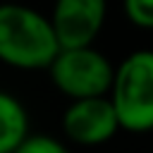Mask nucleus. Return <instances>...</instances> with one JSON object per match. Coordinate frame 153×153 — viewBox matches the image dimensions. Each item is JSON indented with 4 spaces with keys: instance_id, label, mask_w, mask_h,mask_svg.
<instances>
[{
    "instance_id": "obj_1",
    "label": "nucleus",
    "mask_w": 153,
    "mask_h": 153,
    "mask_svg": "<svg viewBox=\"0 0 153 153\" xmlns=\"http://www.w3.org/2000/svg\"><path fill=\"white\" fill-rule=\"evenodd\" d=\"M60 48L50 14L24 2H0V65L17 72H45Z\"/></svg>"
},
{
    "instance_id": "obj_2",
    "label": "nucleus",
    "mask_w": 153,
    "mask_h": 153,
    "mask_svg": "<svg viewBox=\"0 0 153 153\" xmlns=\"http://www.w3.org/2000/svg\"><path fill=\"white\" fill-rule=\"evenodd\" d=\"M108 96L117 110L122 131H153V48H136L115 65Z\"/></svg>"
},
{
    "instance_id": "obj_3",
    "label": "nucleus",
    "mask_w": 153,
    "mask_h": 153,
    "mask_svg": "<svg viewBox=\"0 0 153 153\" xmlns=\"http://www.w3.org/2000/svg\"><path fill=\"white\" fill-rule=\"evenodd\" d=\"M53 88L67 100L108 96L115 79V62L91 45H67L60 48L50 67L45 69Z\"/></svg>"
},
{
    "instance_id": "obj_4",
    "label": "nucleus",
    "mask_w": 153,
    "mask_h": 153,
    "mask_svg": "<svg viewBox=\"0 0 153 153\" xmlns=\"http://www.w3.org/2000/svg\"><path fill=\"white\" fill-rule=\"evenodd\" d=\"M60 131L74 146H103L122 131V124L110 96H88L67 100L60 115Z\"/></svg>"
},
{
    "instance_id": "obj_5",
    "label": "nucleus",
    "mask_w": 153,
    "mask_h": 153,
    "mask_svg": "<svg viewBox=\"0 0 153 153\" xmlns=\"http://www.w3.org/2000/svg\"><path fill=\"white\" fill-rule=\"evenodd\" d=\"M108 0H55L50 10V22L62 48L67 45H91L105 29Z\"/></svg>"
},
{
    "instance_id": "obj_6",
    "label": "nucleus",
    "mask_w": 153,
    "mask_h": 153,
    "mask_svg": "<svg viewBox=\"0 0 153 153\" xmlns=\"http://www.w3.org/2000/svg\"><path fill=\"white\" fill-rule=\"evenodd\" d=\"M31 134V117L26 105L10 91L0 88V153H17Z\"/></svg>"
},
{
    "instance_id": "obj_7",
    "label": "nucleus",
    "mask_w": 153,
    "mask_h": 153,
    "mask_svg": "<svg viewBox=\"0 0 153 153\" xmlns=\"http://www.w3.org/2000/svg\"><path fill=\"white\" fill-rule=\"evenodd\" d=\"M124 19L141 31H153V0H122Z\"/></svg>"
},
{
    "instance_id": "obj_8",
    "label": "nucleus",
    "mask_w": 153,
    "mask_h": 153,
    "mask_svg": "<svg viewBox=\"0 0 153 153\" xmlns=\"http://www.w3.org/2000/svg\"><path fill=\"white\" fill-rule=\"evenodd\" d=\"M65 151H67L65 139H57V136L43 134V131H31L17 153H65Z\"/></svg>"
}]
</instances>
